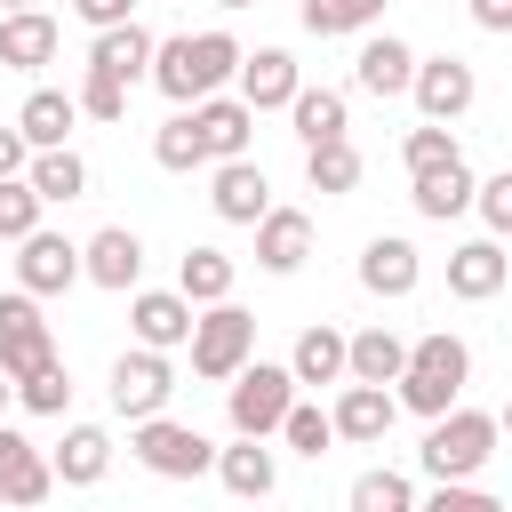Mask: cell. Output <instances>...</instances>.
<instances>
[{
	"label": "cell",
	"instance_id": "6da1fadb",
	"mask_svg": "<svg viewBox=\"0 0 512 512\" xmlns=\"http://www.w3.org/2000/svg\"><path fill=\"white\" fill-rule=\"evenodd\" d=\"M240 72V40L224 32V24H208V32H176V40H152V88L184 112V104H200V96H224V80Z\"/></svg>",
	"mask_w": 512,
	"mask_h": 512
},
{
	"label": "cell",
	"instance_id": "7a4b0ae2",
	"mask_svg": "<svg viewBox=\"0 0 512 512\" xmlns=\"http://www.w3.org/2000/svg\"><path fill=\"white\" fill-rule=\"evenodd\" d=\"M496 440H504V424L488 416V408H448V416H432V432H424V448H416V464L448 488V480H480L488 472V456H496Z\"/></svg>",
	"mask_w": 512,
	"mask_h": 512
},
{
	"label": "cell",
	"instance_id": "3957f363",
	"mask_svg": "<svg viewBox=\"0 0 512 512\" xmlns=\"http://www.w3.org/2000/svg\"><path fill=\"white\" fill-rule=\"evenodd\" d=\"M192 376H208V384H232L248 360H256V312H240V304H208V312H192Z\"/></svg>",
	"mask_w": 512,
	"mask_h": 512
},
{
	"label": "cell",
	"instance_id": "277c9868",
	"mask_svg": "<svg viewBox=\"0 0 512 512\" xmlns=\"http://www.w3.org/2000/svg\"><path fill=\"white\" fill-rule=\"evenodd\" d=\"M296 408V384L280 360H248L232 384H224V416H232V440H272L280 416Z\"/></svg>",
	"mask_w": 512,
	"mask_h": 512
},
{
	"label": "cell",
	"instance_id": "5b68a950",
	"mask_svg": "<svg viewBox=\"0 0 512 512\" xmlns=\"http://www.w3.org/2000/svg\"><path fill=\"white\" fill-rule=\"evenodd\" d=\"M128 456L144 472H160V480H200L216 464V440L200 424H184V416H144V424H128Z\"/></svg>",
	"mask_w": 512,
	"mask_h": 512
},
{
	"label": "cell",
	"instance_id": "8992f818",
	"mask_svg": "<svg viewBox=\"0 0 512 512\" xmlns=\"http://www.w3.org/2000/svg\"><path fill=\"white\" fill-rule=\"evenodd\" d=\"M408 96H416V112H424L432 128H456V120L480 104V72H472L464 56H416Z\"/></svg>",
	"mask_w": 512,
	"mask_h": 512
},
{
	"label": "cell",
	"instance_id": "52a82bcc",
	"mask_svg": "<svg viewBox=\"0 0 512 512\" xmlns=\"http://www.w3.org/2000/svg\"><path fill=\"white\" fill-rule=\"evenodd\" d=\"M48 360H56V336H48V320H40V296L8 288V296H0V376L24 384V376H40Z\"/></svg>",
	"mask_w": 512,
	"mask_h": 512
},
{
	"label": "cell",
	"instance_id": "ba28073f",
	"mask_svg": "<svg viewBox=\"0 0 512 512\" xmlns=\"http://www.w3.org/2000/svg\"><path fill=\"white\" fill-rule=\"evenodd\" d=\"M112 416H128V424H144V416H168V392H176V368H168V352H120L112 360Z\"/></svg>",
	"mask_w": 512,
	"mask_h": 512
},
{
	"label": "cell",
	"instance_id": "9c48e42d",
	"mask_svg": "<svg viewBox=\"0 0 512 512\" xmlns=\"http://www.w3.org/2000/svg\"><path fill=\"white\" fill-rule=\"evenodd\" d=\"M80 280V240H64V232H24L16 240V288L24 296H64Z\"/></svg>",
	"mask_w": 512,
	"mask_h": 512
},
{
	"label": "cell",
	"instance_id": "30bf717a",
	"mask_svg": "<svg viewBox=\"0 0 512 512\" xmlns=\"http://www.w3.org/2000/svg\"><path fill=\"white\" fill-rule=\"evenodd\" d=\"M80 280H96V288H112V296L144 288V240H136L128 224L88 232V240H80Z\"/></svg>",
	"mask_w": 512,
	"mask_h": 512
},
{
	"label": "cell",
	"instance_id": "8fae6325",
	"mask_svg": "<svg viewBox=\"0 0 512 512\" xmlns=\"http://www.w3.org/2000/svg\"><path fill=\"white\" fill-rule=\"evenodd\" d=\"M56 496V472H48V448L40 440H24L16 424H0V504H16V512H32V504H48Z\"/></svg>",
	"mask_w": 512,
	"mask_h": 512
},
{
	"label": "cell",
	"instance_id": "7c38bea8",
	"mask_svg": "<svg viewBox=\"0 0 512 512\" xmlns=\"http://www.w3.org/2000/svg\"><path fill=\"white\" fill-rule=\"evenodd\" d=\"M184 112H192L200 160H248V144H256V112H248L240 96H200V104H184Z\"/></svg>",
	"mask_w": 512,
	"mask_h": 512
},
{
	"label": "cell",
	"instance_id": "4fadbf2b",
	"mask_svg": "<svg viewBox=\"0 0 512 512\" xmlns=\"http://www.w3.org/2000/svg\"><path fill=\"white\" fill-rule=\"evenodd\" d=\"M240 104L248 112H288V96L304 88V72H296V56L288 48H240Z\"/></svg>",
	"mask_w": 512,
	"mask_h": 512
},
{
	"label": "cell",
	"instance_id": "5bb4252c",
	"mask_svg": "<svg viewBox=\"0 0 512 512\" xmlns=\"http://www.w3.org/2000/svg\"><path fill=\"white\" fill-rule=\"evenodd\" d=\"M416 280H424V256H416V240H400V232H376V240L360 248V288H368V296L400 304V296H416Z\"/></svg>",
	"mask_w": 512,
	"mask_h": 512
},
{
	"label": "cell",
	"instance_id": "9a60e30c",
	"mask_svg": "<svg viewBox=\"0 0 512 512\" xmlns=\"http://www.w3.org/2000/svg\"><path fill=\"white\" fill-rule=\"evenodd\" d=\"M504 280H512V256H504V240H464V248H448V296L456 304H488V296H504Z\"/></svg>",
	"mask_w": 512,
	"mask_h": 512
},
{
	"label": "cell",
	"instance_id": "2e32d148",
	"mask_svg": "<svg viewBox=\"0 0 512 512\" xmlns=\"http://www.w3.org/2000/svg\"><path fill=\"white\" fill-rule=\"evenodd\" d=\"M128 328H136L144 352H176L192 336V304L176 288H128Z\"/></svg>",
	"mask_w": 512,
	"mask_h": 512
},
{
	"label": "cell",
	"instance_id": "e0dca14e",
	"mask_svg": "<svg viewBox=\"0 0 512 512\" xmlns=\"http://www.w3.org/2000/svg\"><path fill=\"white\" fill-rule=\"evenodd\" d=\"M392 392L384 384H336V408H328V432L336 440H352V448H376L384 432H392Z\"/></svg>",
	"mask_w": 512,
	"mask_h": 512
},
{
	"label": "cell",
	"instance_id": "ac0fdd59",
	"mask_svg": "<svg viewBox=\"0 0 512 512\" xmlns=\"http://www.w3.org/2000/svg\"><path fill=\"white\" fill-rule=\"evenodd\" d=\"M304 256H312V216L304 208H264L256 216V264L272 280H288V272H304Z\"/></svg>",
	"mask_w": 512,
	"mask_h": 512
},
{
	"label": "cell",
	"instance_id": "d6986e66",
	"mask_svg": "<svg viewBox=\"0 0 512 512\" xmlns=\"http://www.w3.org/2000/svg\"><path fill=\"white\" fill-rule=\"evenodd\" d=\"M48 472H56V488H96L112 472V432L104 424H64V440L48 448Z\"/></svg>",
	"mask_w": 512,
	"mask_h": 512
},
{
	"label": "cell",
	"instance_id": "ffe728a7",
	"mask_svg": "<svg viewBox=\"0 0 512 512\" xmlns=\"http://www.w3.org/2000/svg\"><path fill=\"white\" fill-rule=\"evenodd\" d=\"M88 72H104L112 88H136L144 72H152V32L128 16V24H112V32H96L88 40Z\"/></svg>",
	"mask_w": 512,
	"mask_h": 512
},
{
	"label": "cell",
	"instance_id": "44dd1931",
	"mask_svg": "<svg viewBox=\"0 0 512 512\" xmlns=\"http://www.w3.org/2000/svg\"><path fill=\"white\" fill-rule=\"evenodd\" d=\"M208 208H216L224 224H256V216L272 208L264 168H256V160H216V176H208Z\"/></svg>",
	"mask_w": 512,
	"mask_h": 512
},
{
	"label": "cell",
	"instance_id": "7402d4cb",
	"mask_svg": "<svg viewBox=\"0 0 512 512\" xmlns=\"http://www.w3.org/2000/svg\"><path fill=\"white\" fill-rule=\"evenodd\" d=\"M408 72H416V48H408L400 32H368L360 56H352V80H360L368 96H408Z\"/></svg>",
	"mask_w": 512,
	"mask_h": 512
},
{
	"label": "cell",
	"instance_id": "603a6c76",
	"mask_svg": "<svg viewBox=\"0 0 512 512\" xmlns=\"http://www.w3.org/2000/svg\"><path fill=\"white\" fill-rule=\"evenodd\" d=\"M240 504H264L272 488H280V456L264 448V440H232V448H216V464H208Z\"/></svg>",
	"mask_w": 512,
	"mask_h": 512
},
{
	"label": "cell",
	"instance_id": "cb8c5ba5",
	"mask_svg": "<svg viewBox=\"0 0 512 512\" xmlns=\"http://www.w3.org/2000/svg\"><path fill=\"white\" fill-rule=\"evenodd\" d=\"M400 368H408V336H392L384 320L344 336V384H392Z\"/></svg>",
	"mask_w": 512,
	"mask_h": 512
},
{
	"label": "cell",
	"instance_id": "d4e9b609",
	"mask_svg": "<svg viewBox=\"0 0 512 512\" xmlns=\"http://www.w3.org/2000/svg\"><path fill=\"white\" fill-rule=\"evenodd\" d=\"M72 88H32L24 96V112H16V136H24V152H56V144H72Z\"/></svg>",
	"mask_w": 512,
	"mask_h": 512
},
{
	"label": "cell",
	"instance_id": "484cf974",
	"mask_svg": "<svg viewBox=\"0 0 512 512\" xmlns=\"http://www.w3.org/2000/svg\"><path fill=\"white\" fill-rule=\"evenodd\" d=\"M48 56H56V16H48V8L0 16V64H8V72H40Z\"/></svg>",
	"mask_w": 512,
	"mask_h": 512
},
{
	"label": "cell",
	"instance_id": "4316f807",
	"mask_svg": "<svg viewBox=\"0 0 512 512\" xmlns=\"http://www.w3.org/2000/svg\"><path fill=\"white\" fill-rule=\"evenodd\" d=\"M176 296H184L192 312L232 304V256H224V248H184V256H176Z\"/></svg>",
	"mask_w": 512,
	"mask_h": 512
},
{
	"label": "cell",
	"instance_id": "83f0119b",
	"mask_svg": "<svg viewBox=\"0 0 512 512\" xmlns=\"http://www.w3.org/2000/svg\"><path fill=\"white\" fill-rule=\"evenodd\" d=\"M280 368H288V384H344V328L312 320V328L296 336V352H288Z\"/></svg>",
	"mask_w": 512,
	"mask_h": 512
},
{
	"label": "cell",
	"instance_id": "f1b7e54d",
	"mask_svg": "<svg viewBox=\"0 0 512 512\" xmlns=\"http://www.w3.org/2000/svg\"><path fill=\"white\" fill-rule=\"evenodd\" d=\"M24 184H32V200H40V208H56V200H80V192H88V160H80L72 144H56V152H32V160H24Z\"/></svg>",
	"mask_w": 512,
	"mask_h": 512
},
{
	"label": "cell",
	"instance_id": "f546056e",
	"mask_svg": "<svg viewBox=\"0 0 512 512\" xmlns=\"http://www.w3.org/2000/svg\"><path fill=\"white\" fill-rule=\"evenodd\" d=\"M408 368H416V376H432V384H448V392H464V384H472V344H464V336H448V328H432V336H416V344H408Z\"/></svg>",
	"mask_w": 512,
	"mask_h": 512
},
{
	"label": "cell",
	"instance_id": "4dcf8cb0",
	"mask_svg": "<svg viewBox=\"0 0 512 512\" xmlns=\"http://www.w3.org/2000/svg\"><path fill=\"white\" fill-rule=\"evenodd\" d=\"M408 200H416V216H432V224H448V216H464V208H472V168L456 160V168H432V176H408Z\"/></svg>",
	"mask_w": 512,
	"mask_h": 512
},
{
	"label": "cell",
	"instance_id": "1f68e13d",
	"mask_svg": "<svg viewBox=\"0 0 512 512\" xmlns=\"http://www.w3.org/2000/svg\"><path fill=\"white\" fill-rule=\"evenodd\" d=\"M288 120H296V136L304 144H336L352 120H344V88H296L288 96Z\"/></svg>",
	"mask_w": 512,
	"mask_h": 512
},
{
	"label": "cell",
	"instance_id": "d6a6232c",
	"mask_svg": "<svg viewBox=\"0 0 512 512\" xmlns=\"http://www.w3.org/2000/svg\"><path fill=\"white\" fill-rule=\"evenodd\" d=\"M304 184L328 192V200H344V192L360 184V152H352V136H336V144H304Z\"/></svg>",
	"mask_w": 512,
	"mask_h": 512
},
{
	"label": "cell",
	"instance_id": "836d02e7",
	"mask_svg": "<svg viewBox=\"0 0 512 512\" xmlns=\"http://www.w3.org/2000/svg\"><path fill=\"white\" fill-rule=\"evenodd\" d=\"M344 504H352V512H416V480L392 472V464H368V472L344 488Z\"/></svg>",
	"mask_w": 512,
	"mask_h": 512
},
{
	"label": "cell",
	"instance_id": "e575fe53",
	"mask_svg": "<svg viewBox=\"0 0 512 512\" xmlns=\"http://www.w3.org/2000/svg\"><path fill=\"white\" fill-rule=\"evenodd\" d=\"M296 16H304V32L336 40V32H368V24L384 16V0H304Z\"/></svg>",
	"mask_w": 512,
	"mask_h": 512
},
{
	"label": "cell",
	"instance_id": "d590c367",
	"mask_svg": "<svg viewBox=\"0 0 512 512\" xmlns=\"http://www.w3.org/2000/svg\"><path fill=\"white\" fill-rule=\"evenodd\" d=\"M400 160H408V176H432V168H456V160H464V144H456L448 128H432V120H424V128H408V136H400Z\"/></svg>",
	"mask_w": 512,
	"mask_h": 512
},
{
	"label": "cell",
	"instance_id": "8d00e7d4",
	"mask_svg": "<svg viewBox=\"0 0 512 512\" xmlns=\"http://www.w3.org/2000/svg\"><path fill=\"white\" fill-rule=\"evenodd\" d=\"M152 160L176 168V176H184V168H208V160H200V136H192V112H168V120L152 128Z\"/></svg>",
	"mask_w": 512,
	"mask_h": 512
},
{
	"label": "cell",
	"instance_id": "74e56055",
	"mask_svg": "<svg viewBox=\"0 0 512 512\" xmlns=\"http://www.w3.org/2000/svg\"><path fill=\"white\" fill-rule=\"evenodd\" d=\"M280 440H288L296 456H312V464H320V456L336 448V432H328V408H312V400H296V408L280 416Z\"/></svg>",
	"mask_w": 512,
	"mask_h": 512
},
{
	"label": "cell",
	"instance_id": "f35d334b",
	"mask_svg": "<svg viewBox=\"0 0 512 512\" xmlns=\"http://www.w3.org/2000/svg\"><path fill=\"white\" fill-rule=\"evenodd\" d=\"M16 400H24L32 416H64V408H72V368H64V360H48L40 376H24V384H16Z\"/></svg>",
	"mask_w": 512,
	"mask_h": 512
},
{
	"label": "cell",
	"instance_id": "ab89813d",
	"mask_svg": "<svg viewBox=\"0 0 512 512\" xmlns=\"http://www.w3.org/2000/svg\"><path fill=\"white\" fill-rule=\"evenodd\" d=\"M472 208H480L488 240H504V232H512V168H496V176H472Z\"/></svg>",
	"mask_w": 512,
	"mask_h": 512
},
{
	"label": "cell",
	"instance_id": "60d3db41",
	"mask_svg": "<svg viewBox=\"0 0 512 512\" xmlns=\"http://www.w3.org/2000/svg\"><path fill=\"white\" fill-rule=\"evenodd\" d=\"M24 232H40V200H32V184H24V176H0V240L16 248Z\"/></svg>",
	"mask_w": 512,
	"mask_h": 512
},
{
	"label": "cell",
	"instance_id": "b9f144b4",
	"mask_svg": "<svg viewBox=\"0 0 512 512\" xmlns=\"http://www.w3.org/2000/svg\"><path fill=\"white\" fill-rule=\"evenodd\" d=\"M72 112H80V120H128V88H112L104 72H88V80L72 88Z\"/></svg>",
	"mask_w": 512,
	"mask_h": 512
},
{
	"label": "cell",
	"instance_id": "7bdbcfd3",
	"mask_svg": "<svg viewBox=\"0 0 512 512\" xmlns=\"http://www.w3.org/2000/svg\"><path fill=\"white\" fill-rule=\"evenodd\" d=\"M416 512H504V496H488V488H472V480H448V488H432Z\"/></svg>",
	"mask_w": 512,
	"mask_h": 512
},
{
	"label": "cell",
	"instance_id": "ee69618b",
	"mask_svg": "<svg viewBox=\"0 0 512 512\" xmlns=\"http://www.w3.org/2000/svg\"><path fill=\"white\" fill-rule=\"evenodd\" d=\"M128 8H136V0H72V16H80L88 32H112V24H128Z\"/></svg>",
	"mask_w": 512,
	"mask_h": 512
},
{
	"label": "cell",
	"instance_id": "f6af8a7d",
	"mask_svg": "<svg viewBox=\"0 0 512 512\" xmlns=\"http://www.w3.org/2000/svg\"><path fill=\"white\" fill-rule=\"evenodd\" d=\"M472 24L480 32H512V0H472Z\"/></svg>",
	"mask_w": 512,
	"mask_h": 512
},
{
	"label": "cell",
	"instance_id": "bcb514c9",
	"mask_svg": "<svg viewBox=\"0 0 512 512\" xmlns=\"http://www.w3.org/2000/svg\"><path fill=\"white\" fill-rule=\"evenodd\" d=\"M24 160H32V152H24V136H16V128H0V176H24Z\"/></svg>",
	"mask_w": 512,
	"mask_h": 512
},
{
	"label": "cell",
	"instance_id": "7dc6e473",
	"mask_svg": "<svg viewBox=\"0 0 512 512\" xmlns=\"http://www.w3.org/2000/svg\"><path fill=\"white\" fill-rule=\"evenodd\" d=\"M0 8H8V16H16V8H40V0H0Z\"/></svg>",
	"mask_w": 512,
	"mask_h": 512
},
{
	"label": "cell",
	"instance_id": "c3c4849f",
	"mask_svg": "<svg viewBox=\"0 0 512 512\" xmlns=\"http://www.w3.org/2000/svg\"><path fill=\"white\" fill-rule=\"evenodd\" d=\"M8 400H16V384H8V376H0V408H8Z\"/></svg>",
	"mask_w": 512,
	"mask_h": 512
},
{
	"label": "cell",
	"instance_id": "681fc988",
	"mask_svg": "<svg viewBox=\"0 0 512 512\" xmlns=\"http://www.w3.org/2000/svg\"><path fill=\"white\" fill-rule=\"evenodd\" d=\"M216 8H256V0H216Z\"/></svg>",
	"mask_w": 512,
	"mask_h": 512
}]
</instances>
